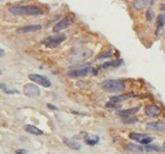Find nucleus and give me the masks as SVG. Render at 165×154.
<instances>
[{"label":"nucleus","instance_id":"1","mask_svg":"<svg viewBox=\"0 0 165 154\" xmlns=\"http://www.w3.org/2000/svg\"><path fill=\"white\" fill-rule=\"evenodd\" d=\"M9 11L16 16H39L43 11L37 6H13L10 7Z\"/></svg>","mask_w":165,"mask_h":154},{"label":"nucleus","instance_id":"2","mask_svg":"<svg viewBox=\"0 0 165 154\" xmlns=\"http://www.w3.org/2000/svg\"><path fill=\"white\" fill-rule=\"evenodd\" d=\"M103 90L110 93H118L125 88V84L122 80H108L103 81L100 84Z\"/></svg>","mask_w":165,"mask_h":154},{"label":"nucleus","instance_id":"3","mask_svg":"<svg viewBox=\"0 0 165 154\" xmlns=\"http://www.w3.org/2000/svg\"><path fill=\"white\" fill-rule=\"evenodd\" d=\"M66 39V35L65 34H58V35H54V36H50V37L46 38L43 41V44L46 46L47 48L50 49H54L58 46H59L63 41Z\"/></svg>","mask_w":165,"mask_h":154},{"label":"nucleus","instance_id":"4","mask_svg":"<svg viewBox=\"0 0 165 154\" xmlns=\"http://www.w3.org/2000/svg\"><path fill=\"white\" fill-rule=\"evenodd\" d=\"M40 93V88L34 84H26L23 86V94L29 98H37Z\"/></svg>","mask_w":165,"mask_h":154},{"label":"nucleus","instance_id":"5","mask_svg":"<svg viewBox=\"0 0 165 154\" xmlns=\"http://www.w3.org/2000/svg\"><path fill=\"white\" fill-rule=\"evenodd\" d=\"M28 79L34 81L35 84H40L44 87H50L51 85V80L47 78V77L42 76V75H38V74H29L28 75Z\"/></svg>","mask_w":165,"mask_h":154},{"label":"nucleus","instance_id":"6","mask_svg":"<svg viewBox=\"0 0 165 154\" xmlns=\"http://www.w3.org/2000/svg\"><path fill=\"white\" fill-rule=\"evenodd\" d=\"M92 71V68L90 66H85L79 69H74L70 72H68V76L70 78H82V77L89 76Z\"/></svg>","mask_w":165,"mask_h":154},{"label":"nucleus","instance_id":"7","mask_svg":"<svg viewBox=\"0 0 165 154\" xmlns=\"http://www.w3.org/2000/svg\"><path fill=\"white\" fill-rule=\"evenodd\" d=\"M72 23H73V19H72L71 16H67V17L63 18L62 19H60L59 22L54 26L53 30H54V32H60L61 30L69 27Z\"/></svg>","mask_w":165,"mask_h":154},{"label":"nucleus","instance_id":"8","mask_svg":"<svg viewBox=\"0 0 165 154\" xmlns=\"http://www.w3.org/2000/svg\"><path fill=\"white\" fill-rule=\"evenodd\" d=\"M129 137L132 140L137 141L138 142H140L145 145H148L149 143H151L153 141V139L152 137H149L148 135H145V134H140V133H131Z\"/></svg>","mask_w":165,"mask_h":154},{"label":"nucleus","instance_id":"9","mask_svg":"<svg viewBox=\"0 0 165 154\" xmlns=\"http://www.w3.org/2000/svg\"><path fill=\"white\" fill-rule=\"evenodd\" d=\"M146 128L151 131H156L160 133H165V122L163 121H154L147 123Z\"/></svg>","mask_w":165,"mask_h":154},{"label":"nucleus","instance_id":"10","mask_svg":"<svg viewBox=\"0 0 165 154\" xmlns=\"http://www.w3.org/2000/svg\"><path fill=\"white\" fill-rule=\"evenodd\" d=\"M42 28V25L40 24H30V25H25V26H22L17 29L18 33H31V32H36L39 31Z\"/></svg>","mask_w":165,"mask_h":154},{"label":"nucleus","instance_id":"11","mask_svg":"<svg viewBox=\"0 0 165 154\" xmlns=\"http://www.w3.org/2000/svg\"><path fill=\"white\" fill-rule=\"evenodd\" d=\"M145 112L148 116L156 117L160 115V109L156 105H148L145 108Z\"/></svg>","mask_w":165,"mask_h":154},{"label":"nucleus","instance_id":"12","mask_svg":"<svg viewBox=\"0 0 165 154\" xmlns=\"http://www.w3.org/2000/svg\"><path fill=\"white\" fill-rule=\"evenodd\" d=\"M125 148L126 151L134 153V154H140V153H142L144 150H145V149H144V147L138 145H135V143H131V142L126 143Z\"/></svg>","mask_w":165,"mask_h":154},{"label":"nucleus","instance_id":"13","mask_svg":"<svg viewBox=\"0 0 165 154\" xmlns=\"http://www.w3.org/2000/svg\"><path fill=\"white\" fill-rule=\"evenodd\" d=\"M63 142L65 145H67L69 148H71V149H73V150H80L82 147L78 142L73 140V139H70V138H64Z\"/></svg>","mask_w":165,"mask_h":154},{"label":"nucleus","instance_id":"14","mask_svg":"<svg viewBox=\"0 0 165 154\" xmlns=\"http://www.w3.org/2000/svg\"><path fill=\"white\" fill-rule=\"evenodd\" d=\"M139 110H140V106L135 107V108H131V109H127V110L120 111L118 112V115H120V116H121V117L131 116V115H133L134 114H136V112H138Z\"/></svg>","mask_w":165,"mask_h":154},{"label":"nucleus","instance_id":"15","mask_svg":"<svg viewBox=\"0 0 165 154\" xmlns=\"http://www.w3.org/2000/svg\"><path fill=\"white\" fill-rule=\"evenodd\" d=\"M131 96H133V94H125V95H118V96H112L110 98V103H112V104H118V103H121L123 101L131 98Z\"/></svg>","mask_w":165,"mask_h":154},{"label":"nucleus","instance_id":"16","mask_svg":"<svg viewBox=\"0 0 165 154\" xmlns=\"http://www.w3.org/2000/svg\"><path fill=\"white\" fill-rule=\"evenodd\" d=\"M121 63H122V60H121V59H116V60H113V61H108V62H106V63L101 65V68H102V69L117 68V67H118V66H120Z\"/></svg>","mask_w":165,"mask_h":154},{"label":"nucleus","instance_id":"17","mask_svg":"<svg viewBox=\"0 0 165 154\" xmlns=\"http://www.w3.org/2000/svg\"><path fill=\"white\" fill-rule=\"evenodd\" d=\"M24 130L26 131L29 134H32V135H36V136H40V135H43V131L40 130L39 128H37L34 125H30L27 124L24 126Z\"/></svg>","mask_w":165,"mask_h":154},{"label":"nucleus","instance_id":"18","mask_svg":"<svg viewBox=\"0 0 165 154\" xmlns=\"http://www.w3.org/2000/svg\"><path fill=\"white\" fill-rule=\"evenodd\" d=\"M85 142L86 145H95L96 143H98V142H99V137L98 136H89L87 138L85 139Z\"/></svg>","mask_w":165,"mask_h":154},{"label":"nucleus","instance_id":"19","mask_svg":"<svg viewBox=\"0 0 165 154\" xmlns=\"http://www.w3.org/2000/svg\"><path fill=\"white\" fill-rule=\"evenodd\" d=\"M165 23V17L164 15H159L157 17V20H156V34L158 33V31L160 30Z\"/></svg>","mask_w":165,"mask_h":154},{"label":"nucleus","instance_id":"20","mask_svg":"<svg viewBox=\"0 0 165 154\" xmlns=\"http://www.w3.org/2000/svg\"><path fill=\"white\" fill-rule=\"evenodd\" d=\"M146 4L144 2V0H134L133 1V7L135 8L138 11H141L144 8H145Z\"/></svg>","mask_w":165,"mask_h":154},{"label":"nucleus","instance_id":"21","mask_svg":"<svg viewBox=\"0 0 165 154\" xmlns=\"http://www.w3.org/2000/svg\"><path fill=\"white\" fill-rule=\"evenodd\" d=\"M0 89H1L3 92H5V93H7V94H16V93L18 94L19 93L18 90L8 88V86L5 84H0Z\"/></svg>","mask_w":165,"mask_h":154},{"label":"nucleus","instance_id":"22","mask_svg":"<svg viewBox=\"0 0 165 154\" xmlns=\"http://www.w3.org/2000/svg\"><path fill=\"white\" fill-rule=\"evenodd\" d=\"M144 149H146L148 151H156V152H162L164 150V148L158 146V145H146L144 147Z\"/></svg>","mask_w":165,"mask_h":154},{"label":"nucleus","instance_id":"23","mask_svg":"<svg viewBox=\"0 0 165 154\" xmlns=\"http://www.w3.org/2000/svg\"><path fill=\"white\" fill-rule=\"evenodd\" d=\"M138 119L136 117H132V116H126V117H122V122L125 123V124H132V123L137 122Z\"/></svg>","mask_w":165,"mask_h":154},{"label":"nucleus","instance_id":"24","mask_svg":"<svg viewBox=\"0 0 165 154\" xmlns=\"http://www.w3.org/2000/svg\"><path fill=\"white\" fill-rule=\"evenodd\" d=\"M153 17H154V14L153 12V10L152 9H148L147 12H146V18H147V19L149 20V22H151V20L153 19Z\"/></svg>","mask_w":165,"mask_h":154},{"label":"nucleus","instance_id":"25","mask_svg":"<svg viewBox=\"0 0 165 154\" xmlns=\"http://www.w3.org/2000/svg\"><path fill=\"white\" fill-rule=\"evenodd\" d=\"M111 56H112V53L111 51H108V53H103L99 56H97V58L101 59V58H104V57H111Z\"/></svg>","mask_w":165,"mask_h":154},{"label":"nucleus","instance_id":"26","mask_svg":"<svg viewBox=\"0 0 165 154\" xmlns=\"http://www.w3.org/2000/svg\"><path fill=\"white\" fill-rule=\"evenodd\" d=\"M16 154H26V150L24 149H17Z\"/></svg>","mask_w":165,"mask_h":154},{"label":"nucleus","instance_id":"27","mask_svg":"<svg viewBox=\"0 0 165 154\" xmlns=\"http://www.w3.org/2000/svg\"><path fill=\"white\" fill-rule=\"evenodd\" d=\"M144 2L146 5H152L153 3V0H144Z\"/></svg>","mask_w":165,"mask_h":154},{"label":"nucleus","instance_id":"28","mask_svg":"<svg viewBox=\"0 0 165 154\" xmlns=\"http://www.w3.org/2000/svg\"><path fill=\"white\" fill-rule=\"evenodd\" d=\"M47 107L49 108V109H51V110H58V108L54 107V106H53V105H51V104H48Z\"/></svg>","mask_w":165,"mask_h":154},{"label":"nucleus","instance_id":"29","mask_svg":"<svg viewBox=\"0 0 165 154\" xmlns=\"http://www.w3.org/2000/svg\"><path fill=\"white\" fill-rule=\"evenodd\" d=\"M4 54H5V51L0 48V57H2V56H4Z\"/></svg>","mask_w":165,"mask_h":154},{"label":"nucleus","instance_id":"30","mask_svg":"<svg viewBox=\"0 0 165 154\" xmlns=\"http://www.w3.org/2000/svg\"><path fill=\"white\" fill-rule=\"evenodd\" d=\"M163 148H164V149H165V142H163Z\"/></svg>","mask_w":165,"mask_h":154},{"label":"nucleus","instance_id":"31","mask_svg":"<svg viewBox=\"0 0 165 154\" xmlns=\"http://www.w3.org/2000/svg\"><path fill=\"white\" fill-rule=\"evenodd\" d=\"M2 74V71H1V69H0V75H1Z\"/></svg>","mask_w":165,"mask_h":154}]
</instances>
